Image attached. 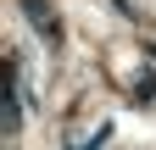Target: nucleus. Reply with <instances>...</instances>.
Returning <instances> with one entry per match:
<instances>
[{"label":"nucleus","instance_id":"f03ea898","mask_svg":"<svg viewBox=\"0 0 156 150\" xmlns=\"http://www.w3.org/2000/svg\"><path fill=\"white\" fill-rule=\"evenodd\" d=\"M106 139H112V128H106V122H101V128H95V134H89V139H78V145H73V150H101V145H106Z\"/></svg>","mask_w":156,"mask_h":150},{"label":"nucleus","instance_id":"f257e3e1","mask_svg":"<svg viewBox=\"0 0 156 150\" xmlns=\"http://www.w3.org/2000/svg\"><path fill=\"white\" fill-rule=\"evenodd\" d=\"M17 6L28 11V22L45 33V45H62V22H56V6L50 0H17Z\"/></svg>","mask_w":156,"mask_h":150}]
</instances>
